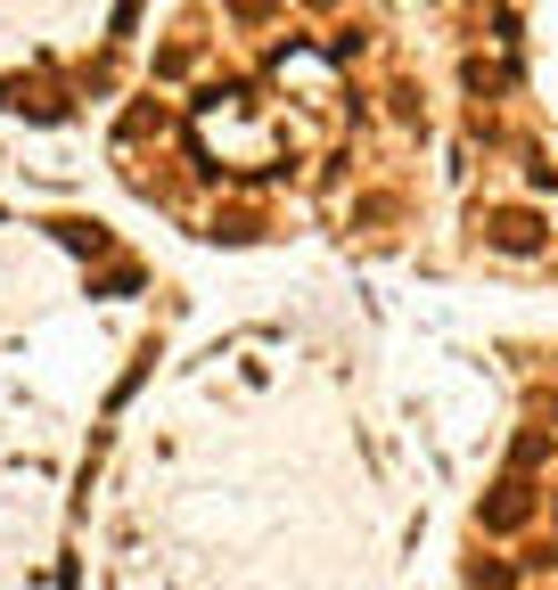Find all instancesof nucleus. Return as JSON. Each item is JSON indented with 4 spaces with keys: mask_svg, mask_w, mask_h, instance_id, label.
Masks as SVG:
<instances>
[{
    "mask_svg": "<svg viewBox=\"0 0 558 590\" xmlns=\"http://www.w3.org/2000/svg\"><path fill=\"white\" fill-rule=\"evenodd\" d=\"M485 238L501 246V255H534V246H542V222H534V214H493Z\"/></svg>",
    "mask_w": 558,
    "mask_h": 590,
    "instance_id": "nucleus-1",
    "label": "nucleus"
}]
</instances>
